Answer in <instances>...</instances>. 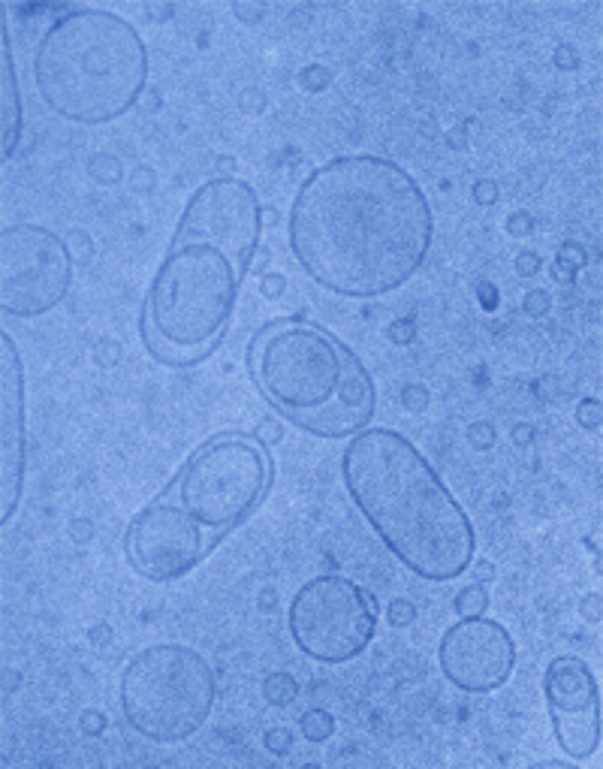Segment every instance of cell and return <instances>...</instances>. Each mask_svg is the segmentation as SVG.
Returning a JSON list of instances; mask_svg holds the SVG:
<instances>
[{
    "instance_id": "6da1fadb",
    "label": "cell",
    "mask_w": 603,
    "mask_h": 769,
    "mask_svg": "<svg viewBox=\"0 0 603 769\" xmlns=\"http://www.w3.org/2000/svg\"><path fill=\"white\" fill-rule=\"evenodd\" d=\"M431 236V205L416 178L377 154H344L317 166L287 217L302 272L347 299L404 287L426 263Z\"/></svg>"
},
{
    "instance_id": "7a4b0ae2",
    "label": "cell",
    "mask_w": 603,
    "mask_h": 769,
    "mask_svg": "<svg viewBox=\"0 0 603 769\" xmlns=\"http://www.w3.org/2000/svg\"><path fill=\"white\" fill-rule=\"evenodd\" d=\"M260 233L263 209L248 182L221 175L196 187L154 272L139 320L157 362L196 365L224 341Z\"/></svg>"
},
{
    "instance_id": "3957f363",
    "label": "cell",
    "mask_w": 603,
    "mask_h": 769,
    "mask_svg": "<svg viewBox=\"0 0 603 769\" xmlns=\"http://www.w3.org/2000/svg\"><path fill=\"white\" fill-rule=\"evenodd\" d=\"M350 501L380 543L429 582L458 580L477 553L468 513L404 434L362 429L341 456Z\"/></svg>"
},
{
    "instance_id": "277c9868",
    "label": "cell",
    "mask_w": 603,
    "mask_h": 769,
    "mask_svg": "<svg viewBox=\"0 0 603 769\" xmlns=\"http://www.w3.org/2000/svg\"><path fill=\"white\" fill-rule=\"evenodd\" d=\"M248 375L284 419L317 438H350L368 429L377 389L359 356L305 320H275L248 344Z\"/></svg>"
},
{
    "instance_id": "5b68a950",
    "label": "cell",
    "mask_w": 603,
    "mask_h": 769,
    "mask_svg": "<svg viewBox=\"0 0 603 769\" xmlns=\"http://www.w3.org/2000/svg\"><path fill=\"white\" fill-rule=\"evenodd\" d=\"M43 103L70 124H109L130 112L148 82V48L127 19L97 6L67 9L33 51Z\"/></svg>"
},
{
    "instance_id": "8992f818",
    "label": "cell",
    "mask_w": 603,
    "mask_h": 769,
    "mask_svg": "<svg viewBox=\"0 0 603 769\" xmlns=\"http://www.w3.org/2000/svg\"><path fill=\"white\" fill-rule=\"evenodd\" d=\"M268 483L272 459L263 444L251 434L224 431L196 446L160 495L217 546L260 507Z\"/></svg>"
},
{
    "instance_id": "52a82bcc",
    "label": "cell",
    "mask_w": 603,
    "mask_h": 769,
    "mask_svg": "<svg viewBox=\"0 0 603 769\" xmlns=\"http://www.w3.org/2000/svg\"><path fill=\"white\" fill-rule=\"evenodd\" d=\"M214 673L196 649L148 646L127 661L118 685L121 712L139 736L175 746L199 733L214 706Z\"/></svg>"
},
{
    "instance_id": "ba28073f",
    "label": "cell",
    "mask_w": 603,
    "mask_h": 769,
    "mask_svg": "<svg viewBox=\"0 0 603 769\" xmlns=\"http://www.w3.org/2000/svg\"><path fill=\"white\" fill-rule=\"evenodd\" d=\"M290 637L311 661L347 664L362 655L377 631V600L341 573L308 580L287 612Z\"/></svg>"
},
{
    "instance_id": "9c48e42d",
    "label": "cell",
    "mask_w": 603,
    "mask_h": 769,
    "mask_svg": "<svg viewBox=\"0 0 603 769\" xmlns=\"http://www.w3.org/2000/svg\"><path fill=\"white\" fill-rule=\"evenodd\" d=\"M73 284V253L40 224H12L0 233V308L12 317H43Z\"/></svg>"
},
{
    "instance_id": "30bf717a",
    "label": "cell",
    "mask_w": 603,
    "mask_h": 769,
    "mask_svg": "<svg viewBox=\"0 0 603 769\" xmlns=\"http://www.w3.org/2000/svg\"><path fill=\"white\" fill-rule=\"evenodd\" d=\"M214 549L194 522L163 495L133 516L124 534V553L130 567L151 582H175L187 576Z\"/></svg>"
},
{
    "instance_id": "8fae6325",
    "label": "cell",
    "mask_w": 603,
    "mask_h": 769,
    "mask_svg": "<svg viewBox=\"0 0 603 769\" xmlns=\"http://www.w3.org/2000/svg\"><path fill=\"white\" fill-rule=\"evenodd\" d=\"M543 697L552 733L570 760L600 748V688L594 670L576 655H558L543 673Z\"/></svg>"
},
{
    "instance_id": "7c38bea8",
    "label": "cell",
    "mask_w": 603,
    "mask_h": 769,
    "mask_svg": "<svg viewBox=\"0 0 603 769\" xmlns=\"http://www.w3.org/2000/svg\"><path fill=\"white\" fill-rule=\"evenodd\" d=\"M438 661L446 682L458 691L489 694L507 682L516 666V643L495 619L465 615L441 637Z\"/></svg>"
},
{
    "instance_id": "4fadbf2b",
    "label": "cell",
    "mask_w": 603,
    "mask_h": 769,
    "mask_svg": "<svg viewBox=\"0 0 603 769\" xmlns=\"http://www.w3.org/2000/svg\"><path fill=\"white\" fill-rule=\"evenodd\" d=\"M28 410L24 368L9 332H0V522H9L21 501L28 465Z\"/></svg>"
},
{
    "instance_id": "5bb4252c",
    "label": "cell",
    "mask_w": 603,
    "mask_h": 769,
    "mask_svg": "<svg viewBox=\"0 0 603 769\" xmlns=\"http://www.w3.org/2000/svg\"><path fill=\"white\" fill-rule=\"evenodd\" d=\"M0 100H4V160L12 157L19 139H21V94H19V75H16V61H12V46H9V28H6V9H0Z\"/></svg>"
},
{
    "instance_id": "9a60e30c",
    "label": "cell",
    "mask_w": 603,
    "mask_h": 769,
    "mask_svg": "<svg viewBox=\"0 0 603 769\" xmlns=\"http://www.w3.org/2000/svg\"><path fill=\"white\" fill-rule=\"evenodd\" d=\"M263 694H266L268 703H275V706H287V703L296 700L299 685H296V679H293L290 673H272L263 682Z\"/></svg>"
},
{
    "instance_id": "2e32d148",
    "label": "cell",
    "mask_w": 603,
    "mask_h": 769,
    "mask_svg": "<svg viewBox=\"0 0 603 769\" xmlns=\"http://www.w3.org/2000/svg\"><path fill=\"white\" fill-rule=\"evenodd\" d=\"M335 730V718H332L326 709H308L302 715V736L308 742H326Z\"/></svg>"
},
{
    "instance_id": "e0dca14e",
    "label": "cell",
    "mask_w": 603,
    "mask_h": 769,
    "mask_svg": "<svg viewBox=\"0 0 603 769\" xmlns=\"http://www.w3.org/2000/svg\"><path fill=\"white\" fill-rule=\"evenodd\" d=\"M486 607H489V595H486L483 585H465L461 592L456 595V612L465 619V615H483Z\"/></svg>"
},
{
    "instance_id": "ac0fdd59",
    "label": "cell",
    "mask_w": 603,
    "mask_h": 769,
    "mask_svg": "<svg viewBox=\"0 0 603 769\" xmlns=\"http://www.w3.org/2000/svg\"><path fill=\"white\" fill-rule=\"evenodd\" d=\"M91 175L100 178V182H118L121 178V163L109 157V154H97L91 160Z\"/></svg>"
},
{
    "instance_id": "d6986e66",
    "label": "cell",
    "mask_w": 603,
    "mask_h": 769,
    "mask_svg": "<svg viewBox=\"0 0 603 769\" xmlns=\"http://www.w3.org/2000/svg\"><path fill=\"white\" fill-rule=\"evenodd\" d=\"M263 746L272 751V754H284V751H290V746H293V736H290V730H287V727H272V730H266Z\"/></svg>"
},
{
    "instance_id": "ffe728a7",
    "label": "cell",
    "mask_w": 603,
    "mask_h": 769,
    "mask_svg": "<svg viewBox=\"0 0 603 769\" xmlns=\"http://www.w3.org/2000/svg\"><path fill=\"white\" fill-rule=\"evenodd\" d=\"M576 419H580V426H582V429H597V426H600V402H597V399H585V402H580Z\"/></svg>"
},
{
    "instance_id": "44dd1931",
    "label": "cell",
    "mask_w": 603,
    "mask_h": 769,
    "mask_svg": "<svg viewBox=\"0 0 603 769\" xmlns=\"http://www.w3.org/2000/svg\"><path fill=\"white\" fill-rule=\"evenodd\" d=\"M402 404H404L407 410H426V404H429V392L422 389V387H416V383H410V387L402 389Z\"/></svg>"
},
{
    "instance_id": "7402d4cb",
    "label": "cell",
    "mask_w": 603,
    "mask_h": 769,
    "mask_svg": "<svg viewBox=\"0 0 603 769\" xmlns=\"http://www.w3.org/2000/svg\"><path fill=\"white\" fill-rule=\"evenodd\" d=\"M585 260H588V256H585V248H582V245H576V241H567V245L561 248V253H558V266L567 263L570 268H582Z\"/></svg>"
},
{
    "instance_id": "603a6c76",
    "label": "cell",
    "mask_w": 603,
    "mask_h": 769,
    "mask_svg": "<svg viewBox=\"0 0 603 769\" xmlns=\"http://www.w3.org/2000/svg\"><path fill=\"white\" fill-rule=\"evenodd\" d=\"M414 615H416V610H414V604H410V600H392V607H389V622L392 624H410L414 622Z\"/></svg>"
},
{
    "instance_id": "cb8c5ba5",
    "label": "cell",
    "mask_w": 603,
    "mask_h": 769,
    "mask_svg": "<svg viewBox=\"0 0 603 769\" xmlns=\"http://www.w3.org/2000/svg\"><path fill=\"white\" fill-rule=\"evenodd\" d=\"M540 266H543V260L537 253H531V251H525V253L516 256V272L522 278H534L537 272H540Z\"/></svg>"
},
{
    "instance_id": "d4e9b609",
    "label": "cell",
    "mask_w": 603,
    "mask_h": 769,
    "mask_svg": "<svg viewBox=\"0 0 603 769\" xmlns=\"http://www.w3.org/2000/svg\"><path fill=\"white\" fill-rule=\"evenodd\" d=\"M473 199H477L480 205H492L498 199V184L492 182V178H480V182L473 184Z\"/></svg>"
},
{
    "instance_id": "484cf974",
    "label": "cell",
    "mask_w": 603,
    "mask_h": 769,
    "mask_svg": "<svg viewBox=\"0 0 603 769\" xmlns=\"http://www.w3.org/2000/svg\"><path fill=\"white\" fill-rule=\"evenodd\" d=\"M525 311H528L531 317H540L549 311V296L543 290H531L528 296H525Z\"/></svg>"
},
{
    "instance_id": "4316f807",
    "label": "cell",
    "mask_w": 603,
    "mask_h": 769,
    "mask_svg": "<svg viewBox=\"0 0 603 769\" xmlns=\"http://www.w3.org/2000/svg\"><path fill=\"white\" fill-rule=\"evenodd\" d=\"M284 287H287V278L284 275H266L263 281H260V290H263V296H268V299H278L280 293H284Z\"/></svg>"
},
{
    "instance_id": "83f0119b",
    "label": "cell",
    "mask_w": 603,
    "mask_h": 769,
    "mask_svg": "<svg viewBox=\"0 0 603 769\" xmlns=\"http://www.w3.org/2000/svg\"><path fill=\"white\" fill-rule=\"evenodd\" d=\"M299 82L308 88V91H320V88L329 82V75H326L323 67H308V70L302 73V79H299Z\"/></svg>"
},
{
    "instance_id": "f1b7e54d",
    "label": "cell",
    "mask_w": 603,
    "mask_h": 769,
    "mask_svg": "<svg viewBox=\"0 0 603 769\" xmlns=\"http://www.w3.org/2000/svg\"><path fill=\"white\" fill-rule=\"evenodd\" d=\"M82 730L85 733H103V730H106V718H103L97 709H88L85 715H82Z\"/></svg>"
},
{
    "instance_id": "f546056e",
    "label": "cell",
    "mask_w": 603,
    "mask_h": 769,
    "mask_svg": "<svg viewBox=\"0 0 603 769\" xmlns=\"http://www.w3.org/2000/svg\"><path fill=\"white\" fill-rule=\"evenodd\" d=\"M118 356H121V347L115 341H103L97 347V362L100 365H115L118 362Z\"/></svg>"
},
{
    "instance_id": "4dcf8cb0",
    "label": "cell",
    "mask_w": 603,
    "mask_h": 769,
    "mask_svg": "<svg viewBox=\"0 0 603 769\" xmlns=\"http://www.w3.org/2000/svg\"><path fill=\"white\" fill-rule=\"evenodd\" d=\"M468 434H471V441L477 444V446H489L495 441V431H492L489 422H477V426H471Z\"/></svg>"
},
{
    "instance_id": "1f68e13d",
    "label": "cell",
    "mask_w": 603,
    "mask_h": 769,
    "mask_svg": "<svg viewBox=\"0 0 603 769\" xmlns=\"http://www.w3.org/2000/svg\"><path fill=\"white\" fill-rule=\"evenodd\" d=\"M507 226H510V233H513V236H528L531 229H534V221H531V217L525 214V211H519V214H513V217H510V224H507Z\"/></svg>"
},
{
    "instance_id": "d6a6232c",
    "label": "cell",
    "mask_w": 603,
    "mask_h": 769,
    "mask_svg": "<svg viewBox=\"0 0 603 769\" xmlns=\"http://www.w3.org/2000/svg\"><path fill=\"white\" fill-rule=\"evenodd\" d=\"M389 338L395 344H407L410 338H414V323H410V320H404V323H392L389 326Z\"/></svg>"
},
{
    "instance_id": "836d02e7",
    "label": "cell",
    "mask_w": 603,
    "mask_h": 769,
    "mask_svg": "<svg viewBox=\"0 0 603 769\" xmlns=\"http://www.w3.org/2000/svg\"><path fill=\"white\" fill-rule=\"evenodd\" d=\"M70 531H73V537H75V540H88V537H91V522H82V519H73V525H70Z\"/></svg>"
},
{
    "instance_id": "e575fe53",
    "label": "cell",
    "mask_w": 603,
    "mask_h": 769,
    "mask_svg": "<svg viewBox=\"0 0 603 769\" xmlns=\"http://www.w3.org/2000/svg\"><path fill=\"white\" fill-rule=\"evenodd\" d=\"M555 61H558V67H573V63H576V58H573V51H570L567 46H561V48H558V55H555Z\"/></svg>"
},
{
    "instance_id": "d590c367",
    "label": "cell",
    "mask_w": 603,
    "mask_h": 769,
    "mask_svg": "<svg viewBox=\"0 0 603 769\" xmlns=\"http://www.w3.org/2000/svg\"><path fill=\"white\" fill-rule=\"evenodd\" d=\"M477 580L480 582H489L492 580V564H486V561L477 564Z\"/></svg>"
},
{
    "instance_id": "8d00e7d4",
    "label": "cell",
    "mask_w": 603,
    "mask_h": 769,
    "mask_svg": "<svg viewBox=\"0 0 603 769\" xmlns=\"http://www.w3.org/2000/svg\"><path fill=\"white\" fill-rule=\"evenodd\" d=\"M263 431H266V438H268V441H278V438H280V429H275L272 422H263Z\"/></svg>"
}]
</instances>
